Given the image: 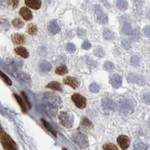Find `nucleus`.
Listing matches in <instances>:
<instances>
[{"instance_id": "37998d69", "label": "nucleus", "mask_w": 150, "mask_h": 150, "mask_svg": "<svg viewBox=\"0 0 150 150\" xmlns=\"http://www.w3.org/2000/svg\"><path fill=\"white\" fill-rule=\"evenodd\" d=\"M18 4V0H9L8 1V5H10L11 7H12L13 8H16L17 7Z\"/></svg>"}, {"instance_id": "8fccbe9b", "label": "nucleus", "mask_w": 150, "mask_h": 150, "mask_svg": "<svg viewBox=\"0 0 150 150\" xmlns=\"http://www.w3.org/2000/svg\"><path fill=\"white\" fill-rule=\"evenodd\" d=\"M148 17H149V20H150V11H149V14H148Z\"/></svg>"}, {"instance_id": "f3484780", "label": "nucleus", "mask_w": 150, "mask_h": 150, "mask_svg": "<svg viewBox=\"0 0 150 150\" xmlns=\"http://www.w3.org/2000/svg\"><path fill=\"white\" fill-rule=\"evenodd\" d=\"M20 14L22 16L23 18L26 21H29V20H32L33 18V14H32V11L29 10V8L26 7H23L20 10Z\"/></svg>"}, {"instance_id": "79ce46f5", "label": "nucleus", "mask_w": 150, "mask_h": 150, "mask_svg": "<svg viewBox=\"0 0 150 150\" xmlns=\"http://www.w3.org/2000/svg\"><path fill=\"white\" fill-rule=\"evenodd\" d=\"M66 48L71 53H75V51H76V47L72 43H68L66 45Z\"/></svg>"}, {"instance_id": "1a4fd4ad", "label": "nucleus", "mask_w": 150, "mask_h": 150, "mask_svg": "<svg viewBox=\"0 0 150 150\" xmlns=\"http://www.w3.org/2000/svg\"><path fill=\"white\" fill-rule=\"evenodd\" d=\"M94 9L96 14V19L98 22L101 24L107 23L108 22V17L103 12L101 7L99 5H95Z\"/></svg>"}, {"instance_id": "ddd939ff", "label": "nucleus", "mask_w": 150, "mask_h": 150, "mask_svg": "<svg viewBox=\"0 0 150 150\" xmlns=\"http://www.w3.org/2000/svg\"><path fill=\"white\" fill-rule=\"evenodd\" d=\"M48 31L51 35H56L60 31V26L56 20L50 21L48 25Z\"/></svg>"}, {"instance_id": "9d476101", "label": "nucleus", "mask_w": 150, "mask_h": 150, "mask_svg": "<svg viewBox=\"0 0 150 150\" xmlns=\"http://www.w3.org/2000/svg\"><path fill=\"white\" fill-rule=\"evenodd\" d=\"M101 105L102 108L105 111L108 112H113L116 110V106L115 104L114 101L110 98H104L101 101Z\"/></svg>"}, {"instance_id": "f03ea898", "label": "nucleus", "mask_w": 150, "mask_h": 150, "mask_svg": "<svg viewBox=\"0 0 150 150\" xmlns=\"http://www.w3.org/2000/svg\"><path fill=\"white\" fill-rule=\"evenodd\" d=\"M118 109L123 115H130L134 110V105L132 100L128 98L121 99L118 102Z\"/></svg>"}, {"instance_id": "39448f33", "label": "nucleus", "mask_w": 150, "mask_h": 150, "mask_svg": "<svg viewBox=\"0 0 150 150\" xmlns=\"http://www.w3.org/2000/svg\"><path fill=\"white\" fill-rule=\"evenodd\" d=\"M59 120L62 125L67 128H70L73 126L74 124V116L73 115L68 112L62 111L59 115Z\"/></svg>"}, {"instance_id": "0eeeda50", "label": "nucleus", "mask_w": 150, "mask_h": 150, "mask_svg": "<svg viewBox=\"0 0 150 150\" xmlns=\"http://www.w3.org/2000/svg\"><path fill=\"white\" fill-rule=\"evenodd\" d=\"M128 81L131 83H136L140 86H143L146 83V78L143 76L134 73H130L127 76Z\"/></svg>"}, {"instance_id": "58836bf2", "label": "nucleus", "mask_w": 150, "mask_h": 150, "mask_svg": "<svg viewBox=\"0 0 150 150\" xmlns=\"http://www.w3.org/2000/svg\"><path fill=\"white\" fill-rule=\"evenodd\" d=\"M122 46L125 50H129L131 47V43L127 39L122 40Z\"/></svg>"}, {"instance_id": "72a5a7b5", "label": "nucleus", "mask_w": 150, "mask_h": 150, "mask_svg": "<svg viewBox=\"0 0 150 150\" xmlns=\"http://www.w3.org/2000/svg\"><path fill=\"white\" fill-rule=\"evenodd\" d=\"M131 65H134V66H135V67L138 66L140 63V57H139L138 56H137V55L132 56L131 59Z\"/></svg>"}, {"instance_id": "a878e982", "label": "nucleus", "mask_w": 150, "mask_h": 150, "mask_svg": "<svg viewBox=\"0 0 150 150\" xmlns=\"http://www.w3.org/2000/svg\"><path fill=\"white\" fill-rule=\"evenodd\" d=\"M14 97H15L16 100L17 101V102H18L19 104L21 105V108H22V110L23 111V112H26V111H27L28 107L27 105H26V103H25V101H24V100H22L21 98L19 96H17V95H16V94H14Z\"/></svg>"}, {"instance_id": "473e14b6", "label": "nucleus", "mask_w": 150, "mask_h": 150, "mask_svg": "<svg viewBox=\"0 0 150 150\" xmlns=\"http://www.w3.org/2000/svg\"><path fill=\"white\" fill-rule=\"evenodd\" d=\"M148 146H147L146 144L145 143H141V142H139V143H135L134 144V149L139 150V149H147Z\"/></svg>"}, {"instance_id": "4c0bfd02", "label": "nucleus", "mask_w": 150, "mask_h": 150, "mask_svg": "<svg viewBox=\"0 0 150 150\" xmlns=\"http://www.w3.org/2000/svg\"><path fill=\"white\" fill-rule=\"evenodd\" d=\"M0 74H1V77H2V79L3 80V81L5 83L8 84V86L11 85L12 81L11 80V79H9V77H8L7 75H5L3 72H1Z\"/></svg>"}, {"instance_id": "393cba45", "label": "nucleus", "mask_w": 150, "mask_h": 150, "mask_svg": "<svg viewBox=\"0 0 150 150\" xmlns=\"http://www.w3.org/2000/svg\"><path fill=\"white\" fill-rule=\"evenodd\" d=\"M117 8L121 11H125L128 8V2L126 0H117L116 2Z\"/></svg>"}, {"instance_id": "6ab92c4d", "label": "nucleus", "mask_w": 150, "mask_h": 150, "mask_svg": "<svg viewBox=\"0 0 150 150\" xmlns=\"http://www.w3.org/2000/svg\"><path fill=\"white\" fill-rule=\"evenodd\" d=\"M132 32H133V29H132V26H131V23L128 22L125 23L122 28V33L125 35H131Z\"/></svg>"}, {"instance_id": "ea45409f", "label": "nucleus", "mask_w": 150, "mask_h": 150, "mask_svg": "<svg viewBox=\"0 0 150 150\" xmlns=\"http://www.w3.org/2000/svg\"><path fill=\"white\" fill-rule=\"evenodd\" d=\"M103 149L104 150H108V149H110V150H117L118 148L114 145V144H112V143H106L104 144V146H103Z\"/></svg>"}, {"instance_id": "dca6fc26", "label": "nucleus", "mask_w": 150, "mask_h": 150, "mask_svg": "<svg viewBox=\"0 0 150 150\" xmlns=\"http://www.w3.org/2000/svg\"><path fill=\"white\" fill-rule=\"evenodd\" d=\"M12 41L14 44L16 45H22L25 43V36L23 35L19 34V33H15V34H13L11 36Z\"/></svg>"}, {"instance_id": "e433bc0d", "label": "nucleus", "mask_w": 150, "mask_h": 150, "mask_svg": "<svg viewBox=\"0 0 150 150\" xmlns=\"http://www.w3.org/2000/svg\"><path fill=\"white\" fill-rule=\"evenodd\" d=\"M89 90L93 93H97L100 90V86L97 83H92L89 86Z\"/></svg>"}, {"instance_id": "2f4dec72", "label": "nucleus", "mask_w": 150, "mask_h": 150, "mask_svg": "<svg viewBox=\"0 0 150 150\" xmlns=\"http://www.w3.org/2000/svg\"><path fill=\"white\" fill-rule=\"evenodd\" d=\"M56 73L57 74L59 75H64L65 74L68 73V69H67L66 66L65 65H61V66H59L58 68L56 69Z\"/></svg>"}, {"instance_id": "5701e85b", "label": "nucleus", "mask_w": 150, "mask_h": 150, "mask_svg": "<svg viewBox=\"0 0 150 150\" xmlns=\"http://www.w3.org/2000/svg\"><path fill=\"white\" fill-rule=\"evenodd\" d=\"M47 88L50 89H53V90H56V91H62V87L60 86V83L56 81H53V82L50 83L47 85Z\"/></svg>"}, {"instance_id": "aec40b11", "label": "nucleus", "mask_w": 150, "mask_h": 150, "mask_svg": "<svg viewBox=\"0 0 150 150\" xmlns=\"http://www.w3.org/2000/svg\"><path fill=\"white\" fill-rule=\"evenodd\" d=\"M80 127L81 128H83V129H91L93 127V125H92V122L87 119V118L84 117L83 118L82 120H81V125H80Z\"/></svg>"}, {"instance_id": "9b49d317", "label": "nucleus", "mask_w": 150, "mask_h": 150, "mask_svg": "<svg viewBox=\"0 0 150 150\" xmlns=\"http://www.w3.org/2000/svg\"><path fill=\"white\" fill-rule=\"evenodd\" d=\"M110 83L112 85V87H114L116 89L121 86L122 83V79L120 75L117 74H112L110 77Z\"/></svg>"}, {"instance_id": "423d86ee", "label": "nucleus", "mask_w": 150, "mask_h": 150, "mask_svg": "<svg viewBox=\"0 0 150 150\" xmlns=\"http://www.w3.org/2000/svg\"><path fill=\"white\" fill-rule=\"evenodd\" d=\"M11 74H13L14 77H15L17 80H18L20 82H21L23 84H26V85H29L31 83V79L29 75L26 73H23V72L13 70L11 71Z\"/></svg>"}, {"instance_id": "49530a36", "label": "nucleus", "mask_w": 150, "mask_h": 150, "mask_svg": "<svg viewBox=\"0 0 150 150\" xmlns=\"http://www.w3.org/2000/svg\"><path fill=\"white\" fill-rule=\"evenodd\" d=\"M22 95H23V96L24 101H25V103H26V105H27L28 108H29V109H30V108H31V104H30V103H29V100H28V99H27V98H26V95H25V94H24L23 92H22Z\"/></svg>"}, {"instance_id": "4468645a", "label": "nucleus", "mask_w": 150, "mask_h": 150, "mask_svg": "<svg viewBox=\"0 0 150 150\" xmlns=\"http://www.w3.org/2000/svg\"><path fill=\"white\" fill-rule=\"evenodd\" d=\"M63 83L66 85L70 86L74 89H77V87L79 86V82L77 81V80L75 77H68L64 79Z\"/></svg>"}, {"instance_id": "c03bdc74", "label": "nucleus", "mask_w": 150, "mask_h": 150, "mask_svg": "<svg viewBox=\"0 0 150 150\" xmlns=\"http://www.w3.org/2000/svg\"><path fill=\"white\" fill-rule=\"evenodd\" d=\"M91 47V44L89 41H83L82 45V48L84 50H89Z\"/></svg>"}, {"instance_id": "de8ad7c7", "label": "nucleus", "mask_w": 150, "mask_h": 150, "mask_svg": "<svg viewBox=\"0 0 150 150\" xmlns=\"http://www.w3.org/2000/svg\"><path fill=\"white\" fill-rule=\"evenodd\" d=\"M77 33L80 38H83L84 35H85V30H83V29H77Z\"/></svg>"}, {"instance_id": "6e6552de", "label": "nucleus", "mask_w": 150, "mask_h": 150, "mask_svg": "<svg viewBox=\"0 0 150 150\" xmlns=\"http://www.w3.org/2000/svg\"><path fill=\"white\" fill-rule=\"evenodd\" d=\"M71 100L74 103L76 107L80 109H83L86 106V100L80 94H74L71 96Z\"/></svg>"}, {"instance_id": "f8f14e48", "label": "nucleus", "mask_w": 150, "mask_h": 150, "mask_svg": "<svg viewBox=\"0 0 150 150\" xmlns=\"http://www.w3.org/2000/svg\"><path fill=\"white\" fill-rule=\"evenodd\" d=\"M117 143L122 149H126L129 146L130 140L125 135H120L117 138Z\"/></svg>"}, {"instance_id": "a18cd8bd", "label": "nucleus", "mask_w": 150, "mask_h": 150, "mask_svg": "<svg viewBox=\"0 0 150 150\" xmlns=\"http://www.w3.org/2000/svg\"><path fill=\"white\" fill-rule=\"evenodd\" d=\"M143 33H144V34H145V35L146 36V37L150 38V26H145V27L143 28Z\"/></svg>"}, {"instance_id": "412c9836", "label": "nucleus", "mask_w": 150, "mask_h": 150, "mask_svg": "<svg viewBox=\"0 0 150 150\" xmlns=\"http://www.w3.org/2000/svg\"><path fill=\"white\" fill-rule=\"evenodd\" d=\"M14 50H15V53L17 54L20 55V56L23 57V58H27L28 56H29V53L26 50V49L23 47H18L15 48Z\"/></svg>"}, {"instance_id": "b1692460", "label": "nucleus", "mask_w": 150, "mask_h": 150, "mask_svg": "<svg viewBox=\"0 0 150 150\" xmlns=\"http://www.w3.org/2000/svg\"><path fill=\"white\" fill-rule=\"evenodd\" d=\"M103 35L104 38L106 40H108V41H112V40L114 39V33H112V31H110L108 29H105L103 33Z\"/></svg>"}, {"instance_id": "4be33fe9", "label": "nucleus", "mask_w": 150, "mask_h": 150, "mask_svg": "<svg viewBox=\"0 0 150 150\" xmlns=\"http://www.w3.org/2000/svg\"><path fill=\"white\" fill-rule=\"evenodd\" d=\"M134 7L137 14L141 13V8L143 4V0H133Z\"/></svg>"}, {"instance_id": "7c9ffc66", "label": "nucleus", "mask_w": 150, "mask_h": 150, "mask_svg": "<svg viewBox=\"0 0 150 150\" xmlns=\"http://www.w3.org/2000/svg\"><path fill=\"white\" fill-rule=\"evenodd\" d=\"M131 39L134 40V41H137L140 39V37H141V35H140V31H139L138 29H135L133 30V32H132V33H131Z\"/></svg>"}, {"instance_id": "7ed1b4c3", "label": "nucleus", "mask_w": 150, "mask_h": 150, "mask_svg": "<svg viewBox=\"0 0 150 150\" xmlns=\"http://www.w3.org/2000/svg\"><path fill=\"white\" fill-rule=\"evenodd\" d=\"M0 138H1V143H2V145L4 147V149L8 150L17 149V146L16 145V143H14V140H12L5 132H4L2 129V131H1Z\"/></svg>"}, {"instance_id": "20e7f679", "label": "nucleus", "mask_w": 150, "mask_h": 150, "mask_svg": "<svg viewBox=\"0 0 150 150\" xmlns=\"http://www.w3.org/2000/svg\"><path fill=\"white\" fill-rule=\"evenodd\" d=\"M72 140L81 149H86L89 146V140L87 137L80 132H74L73 134Z\"/></svg>"}, {"instance_id": "c9c22d12", "label": "nucleus", "mask_w": 150, "mask_h": 150, "mask_svg": "<svg viewBox=\"0 0 150 150\" xmlns=\"http://www.w3.org/2000/svg\"><path fill=\"white\" fill-rule=\"evenodd\" d=\"M104 68L107 71H112L114 69V65L110 62H106L104 65Z\"/></svg>"}, {"instance_id": "f704fd0d", "label": "nucleus", "mask_w": 150, "mask_h": 150, "mask_svg": "<svg viewBox=\"0 0 150 150\" xmlns=\"http://www.w3.org/2000/svg\"><path fill=\"white\" fill-rule=\"evenodd\" d=\"M13 25H14V27L17 28V29H21V28L23 26V23L22 22V21H21V19L15 18L14 21H13Z\"/></svg>"}, {"instance_id": "2eb2a0df", "label": "nucleus", "mask_w": 150, "mask_h": 150, "mask_svg": "<svg viewBox=\"0 0 150 150\" xmlns=\"http://www.w3.org/2000/svg\"><path fill=\"white\" fill-rule=\"evenodd\" d=\"M25 3L28 7L33 9H39L41 6V0H25Z\"/></svg>"}, {"instance_id": "a211bd4d", "label": "nucleus", "mask_w": 150, "mask_h": 150, "mask_svg": "<svg viewBox=\"0 0 150 150\" xmlns=\"http://www.w3.org/2000/svg\"><path fill=\"white\" fill-rule=\"evenodd\" d=\"M39 69L41 72L50 71L52 69V65L47 61H42L39 64Z\"/></svg>"}, {"instance_id": "c756f323", "label": "nucleus", "mask_w": 150, "mask_h": 150, "mask_svg": "<svg viewBox=\"0 0 150 150\" xmlns=\"http://www.w3.org/2000/svg\"><path fill=\"white\" fill-rule=\"evenodd\" d=\"M27 33L29 35H34L36 33H37V26L33 23H30L28 25L27 27Z\"/></svg>"}, {"instance_id": "f257e3e1", "label": "nucleus", "mask_w": 150, "mask_h": 150, "mask_svg": "<svg viewBox=\"0 0 150 150\" xmlns=\"http://www.w3.org/2000/svg\"><path fill=\"white\" fill-rule=\"evenodd\" d=\"M43 101L48 113L53 116H56L57 110L62 106L61 98L52 93H46L43 98Z\"/></svg>"}, {"instance_id": "bb28decb", "label": "nucleus", "mask_w": 150, "mask_h": 150, "mask_svg": "<svg viewBox=\"0 0 150 150\" xmlns=\"http://www.w3.org/2000/svg\"><path fill=\"white\" fill-rule=\"evenodd\" d=\"M94 54L96 55V56H98V57H101H101H104V56L105 52H104L102 47L97 46L95 49H94Z\"/></svg>"}, {"instance_id": "cd10ccee", "label": "nucleus", "mask_w": 150, "mask_h": 150, "mask_svg": "<svg viewBox=\"0 0 150 150\" xmlns=\"http://www.w3.org/2000/svg\"><path fill=\"white\" fill-rule=\"evenodd\" d=\"M41 122L43 123V125H44V126H45V128H46L47 130H48V131H49L50 132V133L54 135L55 137H56V131H55L54 129H53V127H52L51 125H50L49 123L45 121V120H41Z\"/></svg>"}, {"instance_id": "a19ab883", "label": "nucleus", "mask_w": 150, "mask_h": 150, "mask_svg": "<svg viewBox=\"0 0 150 150\" xmlns=\"http://www.w3.org/2000/svg\"><path fill=\"white\" fill-rule=\"evenodd\" d=\"M142 100L145 104H150V93H145L142 97Z\"/></svg>"}, {"instance_id": "09e8293b", "label": "nucleus", "mask_w": 150, "mask_h": 150, "mask_svg": "<svg viewBox=\"0 0 150 150\" xmlns=\"http://www.w3.org/2000/svg\"><path fill=\"white\" fill-rule=\"evenodd\" d=\"M148 124H149V128H150V119H149V120Z\"/></svg>"}, {"instance_id": "c85d7f7f", "label": "nucleus", "mask_w": 150, "mask_h": 150, "mask_svg": "<svg viewBox=\"0 0 150 150\" xmlns=\"http://www.w3.org/2000/svg\"><path fill=\"white\" fill-rule=\"evenodd\" d=\"M10 64L12 66L16 67V68H20V67L23 66V61L21 59H12L10 61Z\"/></svg>"}]
</instances>
